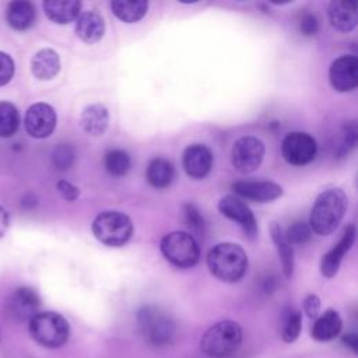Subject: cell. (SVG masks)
Here are the masks:
<instances>
[{
    "label": "cell",
    "mask_w": 358,
    "mask_h": 358,
    "mask_svg": "<svg viewBox=\"0 0 358 358\" xmlns=\"http://www.w3.org/2000/svg\"><path fill=\"white\" fill-rule=\"evenodd\" d=\"M347 196L341 189L323 190L315 200L309 215V228L320 236L331 234L347 210Z\"/></svg>",
    "instance_id": "6da1fadb"
},
{
    "label": "cell",
    "mask_w": 358,
    "mask_h": 358,
    "mask_svg": "<svg viewBox=\"0 0 358 358\" xmlns=\"http://www.w3.org/2000/svg\"><path fill=\"white\" fill-rule=\"evenodd\" d=\"M207 264L211 274L220 281L236 282L248 270V256L239 245L222 242L210 249Z\"/></svg>",
    "instance_id": "7a4b0ae2"
},
{
    "label": "cell",
    "mask_w": 358,
    "mask_h": 358,
    "mask_svg": "<svg viewBox=\"0 0 358 358\" xmlns=\"http://www.w3.org/2000/svg\"><path fill=\"white\" fill-rule=\"evenodd\" d=\"M242 343V329L234 320L213 324L200 340V350L210 358H225L238 351Z\"/></svg>",
    "instance_id": "3957f363"
},
{
    "label": "cell",
    "mask_w": 358,
    "mask_h": 358,
    "mask_svg": "<svg viewBox=\"0 0 358 358\" xmlns=\"http://www.w3.org/2000/svg\"><path fill=\"white\" fill-rule=\"evenodd\" d=\"M31 337L46 348H59L69 340V322L56 312H38L29 322Z\"/></svg>",
    "instance_id": "277c9868"
},
{
    "label": "cell",
    "mask_w": 358,
    "mask_h": 358,
    "mask_svg": "<svg viewBox=\"0 0 358 358\" xmlns=\"http://www.w3.org/2000/svg\"><path fill=\"white\" fill-rule=\"evenodd\" d=\"M92 234L103 245L123 246L133 235L131 220L120 211H102L92 221Z\"/></svg>",
    "instance_id": "5b68a950"
},
{
    "label": "cell",
    "mask_w": 358,
    "mask_h": 358,
    "mask_svg": "<svg viewBox=\"0 0 358 358\" xmlns=\"http://www.w3.org/2000/svg\"><path fill=\"white\" fill-rule=\"evenodd\" d=\"M159 249L164 257L179 268H189L200 259V246L193 235L183 231H173L162 236Z\"/></svg>",
    "instance_id": "8992f818"
},
{
    "label": "cell",
    "mask_w": 358,
    "mask_h": 358,
    "mask_svg": "<svg viewBox=\"0 0 358 358\" xmlns=\"http://www.w3.org/2000/svg\"><path fill=\"white\" fill-rule=\"evenodd\" d=\"M137 323L144 340L154 347H165L175 338V323L157 308H141L137 313Z\"/></svg>",
    "instance_id": "52a82bcc"
},
{
    "label": "cell",
    "mask_w": 358,
    "mask_h": 358,
    "mask_svg": "<svg viewBox=\"0 0 358 358\" xmlns=\"http://www.w3.org/2000/svg\"><path fill=\"white\" fill-rule=\"evenodd\" d=\"M264 157V144L253 136L238 138L231 151V161L234 168L241 173H250L256 171Z\"/></svg>",
    "instance_id": "ba28073f"
},
{
    "label": "cell",
    "mask_w": 358,
    "mask_h": 358,
    "mask_svg": "<svg viewBox=\"0 0 358 358\" xmlns=\"http://www.w3.org/2000/svg\"><path fill=\"white\" fill-rule=\"evenodd\" d=\"M316 140L303 131L288 133L281 143V155L291 165H306L316 157Z\"/></svg>",
    "instance_id": "9c48e42d"
},
{
    "label": "cell",
    "mask_w": 358,
    "mask_h": 358,
    "mask_svg": "<svg viewBox=\"0 0 358 358\" xmlns=\"http://www.w3.org/2000/svg\"><path fill=\"white\" fill-rule=\"evenodd\" d=\"M56 112L45 102L34 103L28 108L25 113V130L34 138H45L50 136L56 127Z\"/></svg>",
    "instance_id": "30bf717a"
},
{
    "label": "cell",
    "mask_w": 358,
    "mask_h": 358,
    "mask_svg": "<svg viewBox=\"0 0 358 358\" xmlns=\"http://www.w3.org/2000/svg\"><path fill=\"white\" fill-rule=\"evenodd\" d=\"M218 210L222 215L227 218L238 222L243 232L250 238L255 239L257 236V222L252 213V210L248 207L245 201H242L238 196L228 194L224 196L218 201Z\"/></svg>",
    "instance_id": "8fae6325"
},
{
    "label": "cell",
    "mask_w": 358,
    "mask_h": 358,
    "mask_svg": "<svg viewBox=\"0 0 358 358\" xmlns=\"http://www.w3.org/2000/svg\"><path fill=\"white\" fill-rule=\"evenodd\" d=\"M329 81L338 92H347L358 84V60L352 55L337 57L329 69Z\"/></svg>",
    "instance_id": "7c38bea8"
},
{
    "label": "cell",
    "mask_w": 358,
    "mask_h": 358,
    "mask_svg": "<svg viewBox=\"0 0 358 358\" xmlns=\"http://www.w3.org/2000/svg\"><path fill=\"white\" fill-rule=\"evenodd\" d=\"M39 296L28 287L17 288L7 301V315L15 322H29L39 312Z\"/></svg>",
    "instance_id": "4fadbf2b"
},
{
    "label": "cell",
    "mask_w": 358,
    "mask_h": 358,
    "mask_svg": "<svg viewBox=\"0 0 358 358\" xmlns=\"http://www.w3.org/2000/svg\"><path fill=\"white\" fill-rule=\"evenodd\" d=\"M232 190L239 197L257 203H268L282 194V187L270 180H238L232 185Z\"/></svg>",
    "instance_id": "5bb4252c"
},
{
    "label": "cell",
    "mask_w": 358,
    "mask_h": 358,
    "mask_svg": "<svg viewBox=\"0 0 358 358\" xmlns=\"http://www.w3.org/2000/svg\"><path fill=\"white\" fill-rule=\"evenodd\" d=\"M182 164L190 178L203 179L213 168V152L204 144H192L183 151Z\"/></svg>",
    "instance_id": "9a60e30c"
},
{
    "label": "cell",
    "mask_w": 358,
    "mask_h": 358,
    "mask_svg": "<svg viewBox=\"0 0 358 358\" xmlns=\"http://www.w3.org/2000/svg\"><path fill=\"white\" fill-rule=\"evenodd\" d=\"M354 239H355V227L352 224H350L340 241L322 257V262H320V271L324 277L327 278H331L336 275V273L338 271V267H340V263L344 257V255L348 252V249L352 246L354 243Z\"/></svg>",
    "instance_id": "2e32d148"
},
{
    "label": "cell",
    "mask_w": 358,
    "mask_h": 358,
    "mask_svg": "<svg viewBox=\"0 0 358 358\" xmlns=\"http://www.w3.org/2000/svg\"><path fill=\"white\" fill-rule=\"evenodd\" d=\"M329 20L330 24L341 32L352 31L358 22L357 3L345 0L331 1L329 7Z\"/></svg>",
    "instance_id": "e0dca14e"
},
{
    "label": "cell",
    "mask_w": 358,
    "mask_h": 358,
    "mask_svg": "<svg viewBox=\"0 0 358 358\" xmlns=\"http://www.w3.org/2000/svg\"><path fill=\"white\" fill-rule=\"evenodd\" d=\"M105 32V21L95 11H84L76 20V34L85 43L98 42Z\"/></svg>",
    "instance_id": "ac0fdd59"
},
{
    "label": "cell",
    "mask_w": 358,
    "mask_h": 358,
    "mask_svg": "<svg viewBox=\"0 0 358 358\" xmlns=\"http://www.w3.org/2000/svg\"><path fill=\"white\" fill-rule=\"evenodd\" d=\"M81 3L77 0H48L43 3L46 17L56 24H69L81 14Z\"/></svg>",
    "instance_id": "d6986e66"
},
{
    "label": "cell",
    "mask_w": 358,
    "mask_h": 358,
    "mask_svg": "<svg viewBox=\"0 0 358 358\" xmlns=\"http://www.w3.org/2000/svg\"><path fill=\"white\" fill-rule=\"evenodd\" d=\"M6 20L13 29L25 31L35 22V7L24 0L11 1L6 8Z\"/></svg>",
    "instance_id": "ffe728a7"
},
{
    "label": "cell",
    "mask_w": 358,
    "mask_h": 358,
    "mask_svg": "<svg viewBox=\"0 0 358 358\" xmlns=\"http://www.w3.org/2000/svg\"><path fill=\"white\" fill-rule=\"evenodd\" d=\"M31 70L39 80H52L60 70V57L53 49H41L31 60Z\"/></svg>",
    "instance_id": "44dd1931"
},
{
    "label": "cell",
    "mask_w": 358,
    "mask_h": 358,
    "mask_svg": "<svg viewBox=\"0 0 358 358\" xmlns=\"http://www.w3.org/2000/svg\"><path fill=\"white\" fill-rule=\"evenodd\" d=\"M343 327V320L337 310L327 309L323 315L317 316L312 327V337L317 341H330L336 338Z\"/></svg>",
    "instance_id": "7402d4cb"
},
{
    "label": "cell",
    "mask_w": 358,
    "mask_h": 358,
    "mask_svg": "<svg viewBox=\"0 0 358 358\" xmlns=\"http://www.w3.org/2000/svg\"><path fill=\"white\" fill-rule=\"evenodd\" d=\"M109 123L108 109L101 103L87 106L81 113V126L91 136H101Z\"/></svg>",
    "instance_id": "603a6c76"
},
{
    "label": "cell",
    "mask_w": 358,
    "mask_h": 358,
    "mask_svg": "<svg viewBox=\"0 0 358 358\" xmlns=\"http://www.w3.org/2000/svg\"><path fill=\"white\" fill-rule=\"evenodd\" d=\"M270 234H271V239L275 245V249L278 252L282 271H284L285 277L289 278L294 271V246L287 241L280 224L271 222Z\"/></svg>",
    "instance_id": "cb8c5ba5"
},
{
    "label": "cell",
    "mask_w": 358,
    "mask_h": 358,
    "mask_svg": "<svg viewBox=\"0 0 358 358\" xmlns=\"http://www.w3.org/2000/svg\"><path fill=\"white\" fill-rule=\"evenodd\" d=\"M175 176V169L172 164L165 158H154L148 162L145 178L147 182L157 189H164L171 185Z\"/></svg>",
    "instance_id": "d4e9b609"
},
{
    "label": "cell",
    "mask_w": 358,
    "mask_h": 358,
    "mask_svg": "<svg viewBox=\"0 0 358 358\" xmlns=\"http://www.w3.org/2000/svg\"><path fill=\"white\" fill-rule=\"evenodd\" d=\"M110 8L120 21L133 24L145 15L148 3L144 0H113L110 1Z\"/></svg>",
    "instance_id": "484cf974"
},
{
    "label": "cell",
    "mask_w": 358,
    "mask_h": 358,
    "mask_svg": "<svg viewBox=\"0 0 358 358\" xmlns=\"http://www.w3.org/2000/svg\"><path fill=\"white\" fill-rule=\"evenodd\" d=\"M20 126V115L17 108L7 101L0 102V137H11Z\"/></svg>",
    "instance_id": "4316f807"
},
{
    "label": "cell",
    "mask_w": 358,
    "mask_h": 358,
    "mask_svg": "<svg viewBox=\"0 0 358 358\" xmlns=\"http://www.w3.org/2000/svg\"><path fill=\"white\" fill-rule=\"evenodd\" d=\"M106 171L113 176H123L129 172L131 161L126 151L123 150H110L106 152L103 159Z\"/></svg>",
    "instance_id": "83f0119b"
},
{
    "label": "cell",
    "mask_w": 358,
    "mask_h": 358,
    "mask_svg": "<svg viewBox=\"0 0 358 358\" xmlns=\"http://www.w3.org/2000/svg\"><path fill=\"white\" fill-rule=\"evenodd\" d=\"M52 164L59 171L69 169L74 159H76V151L70 144H57L52 151Z\"/></svg>",
    "instance_id": "f1b7e54d"
},
{
    "label": "cell",
    "mask_w": 358,
    "mask_h": 358,
    "mask_svg": "<svg viewBox=\"0 0 358 358\" xmlns=\"http://www.w3.org/2000/svg\"><path fill=\"white\" fill-rule=\"evenodd\" d=\"M302 327V315L298 310H292L288 313L284 327H282V340L285 343H294L301 333Z\"/></svg>",
    "instance_id": "f546056e"
},
{
    "label": "cell",
    "mask_w": 358,
    "mask_h": 358,
    "mask_svg": "<svg viewBox=\"0 0 358 358\" xmlns=\"http://www.w3.org/2000/svg\"><path fill=\"white\" fill-rule=\"evenodd\" d=\"M310 228H309V224H306L305 221H295L292 222L287 231L284 232L287 241L294 246V245H298V243H305L309 241L310 238Z\"/></svg>",
    "instance_id": "4dcf8cb0"
},
{
    "label": "cell",
    "mask_w": 358,
    "mask_h": 358,
    "mask_svg": "<svg viewBox=\"0 0 358 358\" xmlns=\"http://www.w3.org/2000/svg\"><path fill=\"white\" fill-rule=\"evenodd\" d=\"M183 214H185V221L187 224V227L199 234L204 232V220L203 215L200 214L199 208L192 204V203H186L183 206Z\"/></svg>",
    "instance_id": "1f68e13d"
},
{
    "label": "cell",
    "mask_w": 358,
    "mask_h": 358,
    "mask_svg": "<svg viewBox=\"0 0 358 358\" xmlns=\"http://www.w3.org/2000/svg\"><path fill=\"white\" fill-rule=\"evenodd\" d=\"M357 144V124L355 122H350L344 126V131H343V143L340 145L338 154L344 155L348 154L350 150H352Z\"/></svg>",
    "instance_id": "d6a6232c"
},
{
    "label": "cell",
    "mask_w": 358,
    "mask_h": 358,
    "mask_svg": "<svg viewBox=\"0 0 358 358\" xmlns=\"http://www.w3.org/2000/svg\"><path fill=\"white\" fill-rule=\"evenodd\" d=\"M14 76V62L13 59L4 53L0 52V87L6 85Z\"/></svg>",
    "instance_id": "836d02e7"
},
{
    "label": "cell",
    "mask_w": 358,
    "mask_h": 358,
    "mask_svg": "<svg viewBox=\"0 0 358 358\" xmlns=\"http://www.w3.org/2000/svg\"><path fill=\"white\" fill-rule=\"evenodd\" d=\"M299 29H301L302 35H305V36L315 35L319 31V21H317L316 15H313V14L302 15V18L299 21Z\"/></svg>",
    "instance_id": "e575fe53"
},
{
    "label": "cell",
    "mask_w": 358,
    "mask_h": 358,
    "mask_svg": "<svg viewBox=\"0 0 358 358\" xmlns=\"http://www.w3.org/2000/svg\"><path fill=\"white\" fill-rule=\"evenodd\" d=\"M56 187H57V192L60 193V196L67 201H74L80 194V190L77 186H74L73 183L63 180V179L56 183Z\"/></svg>",
    "instance_id": "d590c367"
},
{
    "label": "cell",
    "mask_w": 358,
    "mask_h": 358,
    "mask_svg": "<svg viewBox=\"0 0 358 358\" xmlns=\"http://www.w3.org/2000/svg\"><path fill=\"white\" fill-rule=\"evenodd\" d=\"M303 310L309 319H316L320 312V299L315 294H309L303 299Z\"/></svg>",
    "instance_id": "8d00e7d4"
},
{
    "label": "cell",
    "mask_w": 358,
    "mask_h": 358,
    "mask_svg": "<svg viewBox=\"0 0 358 358\" xmlns=\"http://www.w3.org/2000/svg\"><path fill=\"white\" fill-rule=\"evenodd\" d=\"M10 227V215L8 213L0 207V238H3Z\"/></svg>",
    "instance_id": "74e56055"
},
{
    "label": "cell",
    "mask_w": 358,
    "mask_h": 358,
    "mask_svg": "<svg viewBox=\"0 0 358 358\" xmlns=\"http://www.w3.org/2000/svg\"><path fill=\"white\" fill-rule=\"evenodd\" d=\"M343 343L352 351L357 352L358 351V337L354 333H348L343 337Z\"/></svg>",
    "instance_id": "f35d334b"
}]
</instances>
